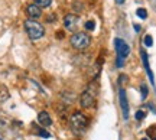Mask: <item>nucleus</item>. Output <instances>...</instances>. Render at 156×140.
<instances>
[{
	"mask_svg": "<svg viewBox=\"0 0 156 140\" xmlns=\"http://www.w3.org/2000/svg\"><path fill=\"white\" fill-rule=\"evenodd\" d=\"M38 130H39V131H38L39 136H42V137H45V139H48V137H51L49 133H48V131H45L44 129H38Z\"/></svg>",
	"mask_w": 156,
	"mask_h": 140,
	"instance_id": "obj_18",
	"label": "nucleus"
},
{
	"mask_svg": "<svg viewBox=\"0 0 156 140\" xmlns=\"http://www.w3.org/2000/svg\"><path fill=\"white\" fill-rule=\"evenodd\" d=\"M146 117V113L143 111V110H139V111H136V120L137 121H142L143 118Z\"/></svg>",
	"mask_w": 156,
	"mask_h": 140,
	"instance_id": "obj_14",
	"label": "nucleus"
},
{
	"mask_svg": "<svg viewBox=\"0 0 156 140\" xmlns=\"http://www.w3.org/2000/svg\"><path fill=\"white\" fill-rule=\"evenodd\" d=\"M38 121L42 124L44 127H49L51 124H52V118H51V116L46 111H41L38 114Z\"/></svg>",
	"mask_w": 156,
	"mask_h": 140,
	"instance_id": "obj_10",
	"label": "nucleus"
},
{
	"mask_svg": "<svg viewBox=\"0 0 156 140\" xmlns=\"http://www.w3.org/2000/svg\"><path fill=\"white\" fill-rule=\"evenodd\" d=\"M133 28H134V30H136V32H140V25H137V23H134V25H133Z\"/></svg>",
	"mask_w": 156,
	"mask_h": 140,
	"instance_id": "obj_21",
	"label": "nucleus"
},
{
	"mask_svg": "<svg viewBox=\"0 0 156 140\" xmlns=\"http://www.w3.org/2000/svg\"><path fill=\"white\" fill-rule=\"evenodd\" d=\"M119 95H120V107H122L123 118H124V120H129V101H127V95H126L124 88H120Z\"/></svg>",
	"mask_w": 156,
	"mask_h": 140,
	"instance_id": "obj_7",
	"label": "nucleus"
},
{
	"mask_svg": "<svg viewBox=\"0 0 156 140\" xmlns=\"http://www.w3.org/2000/svg\"><path fill=\"white\" fill-rule=\"evenodd\" d=\"M78 25H80V16L75 15V13H69V15H67L65 19H64V26H65V29L69 30V32H75L78 28Z\"/></svg>",
	"mask_w": 156,
	"mask_h": 140,
	"instance_id": "obj_5",
	"label": "nucleus"
},
{
	"mask_svg": "<svg viewBox=\"0 0 156 140\" xmlns=\"http://www.w3.org/2000/svg\"><path fill=\"white\" fill-rule=\"evenodd\" d=\"M25 29H26L28 36L32 40L41 39V38L45 35V28L41 25V23L36 22V20H30V19H28V20L25 22Z\"/></svg>",
	"mask_w": 156,
	"mask_h": 140,
	"instance_id": "obj_1",
	"label": "nucleus"
},
{
	"mask_svg": "<svg viewBox=\"0 0 156 140\" xmlns=\"http://www.w3.org/2000/svg\"><path fill=\"white\" fill-rule=\"evenodd\" d=\"M69 124H71V129L74 133H83L87 127V117L80 111L74 113L69 118Z\"/></svg>",
	"mask_w": 156,
	"mask_h": 140,
	"instance_id": "obj_4",
	"label": "nucleus"
},
{
	"mask_svg": "<svg viewBox=\"0 0 156 140\" xmlns=\"http://www.w3.org/2000/svg\"><path fill=\"white\" fill-rule=\"evenodd\" d=\"M147 136H149L152 140H156V126H152V127L147 129Z\"/></svg>",
	"mask_w": 156,
	"mask_h": 140,
	"instance_id": "obj_12",
	"label": "nucleus"
},
{
	"mask_svg": "<svg viewBox=\"0 0 156 140\" xmlns=\"http://www.w3.org/2000/svg\"><path fill=\"white\" fill-rule=\"evenodd\" d=\"M142 140H149V139H146V137H145V139H142Z\"/></svg>",
	"mask_w": 156,
	"mask_h": 140,
	"instance_id": "obj_23",
	"label": "nucleus"
},
{
	"mask_svg": "<svg viewBox=\"0 0 156 140\" xmlns=\"http://www.w3.org/2000/svg\"><path fill=\"white\" fill-rule=\"evenodd\" d=\"M126 81H127V77H126V75H120V77H119V84L120 85H123V82H126Z\"/></svg>",
	"mask_w": 156,
	"mask_h": 140,
	"instance_id": "obj_20",
	"label": "nucleus"
},
{
	"mask_svg": "<svg viewBox=\"0 0 156 140\" xmlns=\"http://www.w3.org/2000/svg\"><path fill=\"white\" fill-rule=\"evenodd\" d=\"M85 29H87V30H94L95 29V22L94 20H88V22H85Z\"/></svg>",
	"mask_w": 156,
	"mask_h": 140,
	"instance_id": "obj_15",
	"label": "nucleus"
},
{
	"mask_svg": "<svg viewBox=\"0 0 156 140\" xmlns=\"http://www.w3.org/2000/svg\"><path fill=\"white\" fill-rule=\"evenodd\" d=\"M91 44V38L85 32H77L71 36V46L77 51H84Z\"/></svg>",
	"mask_w": 156,
	"mask_h": 140,
	"instance_id": "obj_2",
	"label": "nucleus"
},
{
	"mask_svg": "<svg viewBox=\"0 0 156 140\" xmlns=\"http://www.w3.org/2000/svg\"><path fill=\"white\" fill-rule=\"evenodd\" d=\"M0 140H2V139H0Z\"/></svg>",
	"mask_w": 156,
	"mask_h": 140,
	"instance_id": "obj_24",
	"label": "nucleus"
},
{
	"mask_svg": "<svg viewBox=\"0 0 156 140\" xmlns=\"http://www.w3.org/2000/svg\"><path fill=\"white\" fill-rule=\"evenodd\" d=\"M95 95H97V85L95 84H91L84 91L81 97H80V103L84 108H90L95 104Z\"/></svg>",
	"mask_w": 156,
	"mask_h": 140,
	"instance_id": "obj_3",
	"label": "nucleus"
},
{
	"mask_svg": "<svg viewBox=\"0 0 156 140\" xmlns=\"http://www.w3.org/2000/svg\"><path fill=\"white\" fill-rule=\"evenodd\" d=\"M123 65H124V59H122V58H117L116 67H117V68H122Z\"/></svg>",
	"mask_w": 156,
	"mask_h": 140,
	"instance_id": "obj_19",
	"label": "nucleus"
},
{
	"mask_svg": "<svg viewBox=\"0 0 156 140\" xmlns=\"http://www.w3.org/2000/svg\"><path fill=\"white\" fill-rule=\"evenodd\" d=\"M143 42H145L146 46H152V45H153V39H152L151 35H146L145 39H143Z\"/></svg>",
	"mask_w": 156,
	"mask_h": 140,
	"instance_id": "obj_17",
	"label": "nucleus"
},
{
	"mask_svg": "<svg viewBox=\"0 0 156 140\" xmlns=\"http://www.w3.org/2000/svg\"><path fill=\"white\" fill-rule=\"evenodd\" d=\"M114 45H116V51H117V58L124 59V58L130 54V48H129V45L124 42V40L116 39L114 40Z\"/></svg>",
	"mask_w": 156,
	"mask_h": 140,
	"instance_id": "obj_6",
	"label": "nucleus"
},
{
	"mask_svg": "<svg viewBox=\"0 0 156 140\" xmlns=\"http://www.w3.org/2000/svg\"><path fill=\"white\" fill-rule=\"evenodd\" d=\"M140 55H142V61H143V65H145V68H146V72H147L149 78H151V82L155 85V78H153V72H152L151 67H149V59H147V55H146L145 51H142V52H140Z\"/></svg>",
	"mask_w": 156,
	"mask_h": 140,
	"instance_id": "obj_9",
	"label": "nucleus"
},
{
	"mask_svg": "<svg viewBox=\"0 0 156 140\" xmlns=\"http://www.w3.org/2000/svg\"><path fill=\"white\" fill-rule=\"evenodd\" d=\"M140 93H142V98L145 100L146 97H147V87H146V84L140 85Z\"/></svg>",
	"mask_w": 156,
	"mask_h": 140,
	"instance_id": "obj_16",
	"label": "nucleus"
},
{
	"mask_svg": "<svg viewBox=\"0 0 156 140\" xmlns=\"http://www.w3.org/2000/svg\"><path fill=\"white\" fill-rule=\"evenodd\" d=\"M114 2H116L117 5H123L124 3V0H114Z\"/></svg>",
	"mask_w": 156,
	"mask_h": 140,
	"instance_id": "obj_22",
	"label": "nucleus"
},
{
	"mask_svg": "<svg viewBox=\"0 0 156 140\" xmlns=\"http://www.w3.org/2000/svg\"><path fill=\"white\" fill-rule=\"evenodd\" d=\"M26 13H28V16L30 20H35V19H39V17L42 16V10H41V7L38 5H29L26 7Z\"/></svg>",
	"mask_w": 156,
	"mask_h": 140,
	"instance_id": "obj_8",
	"label": "nucleus"
},
{
	"mask_svg": "<svg viewBox=\"0 0 156 140\" xmlns=\"http://www.w3.org/2000/svg\"><path fill=\"white\" fill-rule=\"evenodd\" d=\"M36 3H38L39 7H48V6H51V3H52V0H35Z\"/></svg>",
	"mask_w": 156,
	"mask_h": 140,
	"instance_id": "obj_13",
	"label": "nucleus"
},
{
	"mask_svg": "<svg viewBox=\"0 0 156 140\" xmlns=\"http://www.w3.org/2000/svg\"><path fill=\"white\" fill-rule=\"evenodd\" d=\"M136 15H137L140 19H146V17H147V10H146V9H143V7H140V9H137V10H136Z\"/></svg>",
	"mask_w": 156,
	"mask_h": 140,
	"instance_id": "obj_11",
	"label": "nucleus"
}]
</instances>
